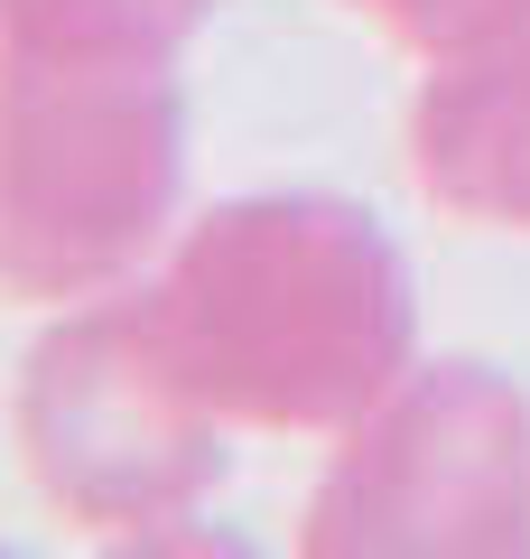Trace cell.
Masks as SVG:
<instances>
[{
    "instance_id": "cell-1",
    "label": "cell",
    "mask_w": 530,
    "mask_h": 559,
    "mask_svg": "<svg viewBox=\"0 0 530 559\" xmlns=\"http://www.w3.org/2000/svg\"><path fill=\"white\" fill-rule=\"evenodd\" d=\"M140 326L186 401L233 439L335 448L419 364V271L373 205L261 187L177 224L131 280Z\"/></svg>"
},
{
    "instance_id": "cell-2",
    "label": "cell",
    "mask_w": 530,
    "mask_h": 559,
    "mask_svg": "<svg viewBox=\"0 0 530 559\" xmlns=\"http://www.w3.org/2000/svg\"><path fill=\"white\" fill-rule=\"evenodd\" d=\"M186 197V57L0 38V308L131 289Z\"/></svg>"
},
{
    "instance_id": "cell-3",
    "label": "cell",
    "mask_w": 530,
    "mask_h": 559,
    "mask_svg": "<svg viewBox=\"0 0 530 559\" xmlns=\"http://www.w3.org/2000/svg\"><path fill=\"white\" fill-rule=\"evenodd\" d=\"M10 439L47 513L84 540L158 550L233 485V429L158 364L131 289L57 308L10 382Z\"/></svg>"
},
{
    "instance_id": "cell-4",
    "label": "cell",
    "mask_w": 530,
    "mask_h": 559,
    "mask_svg": "<svg viewBox=\"0 0 530 559\" xmlns=\"http://www.w3.org/2000/svg\"><path fill=\"white\" fill-rule=\"evenodd\" d=\"M308 559H521L530 550V392L484 355L410 364L326 448L298 503Z\"/></svg>"
},
{
    "instance_id": "cell-5",
    "label": "cell",
    "mask_w": 530,
    "mask_h": 559,
    "mask_svg": "<svg viewBox=\"0 0 530 559\" xmlns=\"http://www.w3.org/2000/svg\"><path fill=\"white\" fill-rule=\"evenodd\" d=\"M410 187L456 234L530 242V20L511 38L419 75V94H410Z\"/></svg>"
},
{
    "instance_id": "cell-6",
    "label": "cell",
    "mask_w": 530,
    "mask_h": 559,
    "mask_svg": "<svg viewBox=\"0 0 530 559\" xmlns=\"http://www.w3.org/2000/svg\"><path fill=\"white\" fill-rule=\"evenodd\" d=\"M335 10L373 20L382 38H392L400 57H419V66H456V57H474V47L511 38V28L530 20V0H335Z\"/></svg>"
}]
</instances>
